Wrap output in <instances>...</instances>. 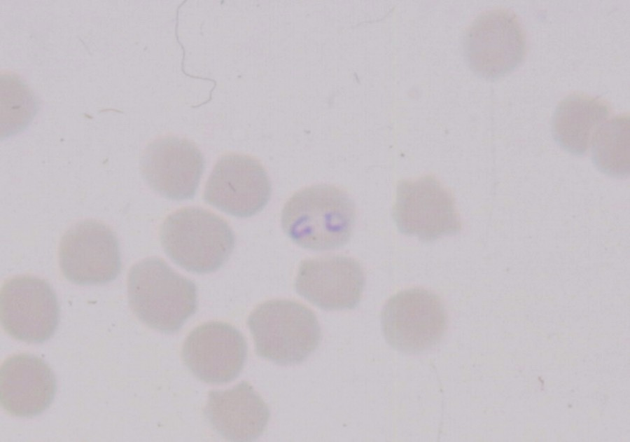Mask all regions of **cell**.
Listing matches in <instances>:
<instances>
[{"label": "cell", "instance_id": "cell-2", "mask_svg": "<svg viewBox=\"0 0 630 442\" xmlns=\"http://www.w3.org/2000/svg\"><path fill=\"white\" fill-rule=\"evenodd\" d=\"M355 220L352 199L342 189L326 184L307 187L293 195L281 219L282 228L292 241L314 251L346 244Z\"/></svg>", "mask_w": 630, "mask_h": 442}, {"label": "cell", "instance_id": "cell-3", "mask_svg": "<svg viewBox=\"0 0 630 442\" xmlns=\"http://www.w3.org/2000/svg\"><path fill=\"white\" fill-rule=\"evenodd\" d=\"M167 255L178 265L206 274L221 268L235 245L234 234L219 216L200 207H185L168 216L160 233Z\"/></svg>", "mask_w": 630, "mask_h": 442}, {"label": "cell", "instance_id": "cell-12", "mask_svg": "<svg viewBox=\"0 0 630 442\" xmlns=\"http://www.w3.org/2000/svg\"><path fill=\"white\" fill-rule=\"evenodd\" d=\"M183 361L200 380L227 383L241 371L247 356L242 333L230 324L209 322L194 329L183 346Z\"/></svg>", "mask_w": 630, "mask_h": 442}, {"label": "cell", "instance_id": "cell-8", "mask_svg": "<svg viewBox=\"0 0 630 442\" xmlns=\"http://www.w3.org/2000/svg\"><path fill=\"white\" fill-rule=\"evenodd\" d=\"M393 217L400 233L424 242L456 234L461 227L452 195L431 176L398 183Z\"/></svg>", "mask_w": 630, "mask_h": 442}, {"label": "cell", "instance_id": "cell-17", "mask_svg": "<svg viewBox=\"0 0 630 442\" xmlns=\"http://www.w3.org/2000/svg\"><path fill=\"white\" fill-rule=\"evenodd\" d=\"M629 116L620 115L603 123L594 133L592 160L603 174L615 178L629 174Z\"/></svg>", "mask_w": 630, "mask_h": 442}, {"label": "cell", "instance_id": "cell-4", "mask_svg": "<svg viewBox=\"0 0 630 442\" xmlns=\"http://www.w3.org/2000/svg\"><path fill=\"white\" fill-rule=\"evenodd\" d=\"M247 324L256 354L279 365L305 361L318 347L321 331L315 314L291 300H271L250 314Z\"/></svg>", "mask_w": 630, "mask_h": 442}, {"label": "cell", "instance_id": "cell-6", "mask_svg": "<svg viewBox=\"0 0 630 442\" xmlns=\"http://www.w3.org/2000/svg\"><path fill=\"white\" fill-rule=\"evenodd\" d=\"M470 69L493 80L514 70L526 53V39L512 11L494 9L479 15L469 26L463 43Z\"/></svg>", "mask_w": 630, "mask_h": 442}, {"label": "cell", "instance_id": "cell-11", "mask_svg": "<svg viewBox=\"0 0 630 442\" xmlns=\"http://www.w3.org/2000/svg\"><path fill=\"white\" fill-rule=\"evenodd\" d=\"M204 168L205 160L197 146L175 136L150 143L140 161L141 174L151 189L178 201L195 195Z\"/></svg>", "mask_w": 630, "mask_h": 442}, {"label": "cell", "instance_id": "cell-1", "mask_svg": "<svg viewBox=\"0 0 630 442\" xmlns=\"http://www.w3.org/2000/svg\"><path fill=\"white\" fill-rule=\"evenodd\" d=\"M127 293L136 317L166 334L178 332L197 308L195 284L158 257L145 258L131 268Z\"/></svg>", "mask_w": 630, "mask_h": 442}, {"label": "cell", "instance_id": "cell-9", "mask_svg": "<svg viewBox=\"0 0 630 442\" xmlns=\"http://www.w3.org/2000/svg\"><path fill=\"white\" fill-rule=\"evenodd\" d=\"M1 323L13 338L42 343L55 333L59 319L57 296L45 279L21 275L1 288Z\"/></svg>", "mask_w": 630, "mask_h": 442}, {"label": "cell", "instance_id": "cell-15", "mask_svg": "<svg viewBox=\"0 0 630 442\" xmlns=\"http://www.w3.org/2000/svg\"><path fill=\"white\" fill-rule=\"evenodd\" d=\"M212 427L226 440L255 441L267 425L270 413L261 396L247 382L226 390H213L204 408Z\"/></svg>", "mask_w": 630, "mask_h": 442}, {"label": "cell", "instance_id": "cell-16", "mask_svg": "<svg viewBox=\"0 0 630 442\" xmlns=\"http://www.w3.org/2000/svg\"><path fill=\"white\" fill-rule=\"evenodd\" d=\"M609 113V106L599 98L584 94L570 95L558 104L553 115L554 139L566 151L582 156Z\"/></svg>", "mask_w": 630, "mask_h": 442}, {"label": "cell", "instance_id": "cell-7", "mask_svg": "<svg viewBox=\"0 0 630 442\" xmlns=\"http://www.w3.org/2000/svg\"><path fill=\"white\" fill-rule=\"evenodd\" d=\"M61 271L69 281L79 285L111 282L120 272L118 240L106 224L83 220L71 226L59 247Z\"/></svg>", "mask_w": 630, "mask_h": 442}, {"label": "cell", "instance_id": "cell-10", "mask_svg": "<svg viewBox=\"0 0 630 442\" xmlns=\"http://www.w3.org/2000/svg\"><path fill=\"white\" fill-rule=\"evenodd\" d=\"M271 193L268 175L258 160L230 153L220 157L214 166L204 200L226 214L247 218L265 208Z\"/></svg>", "mask_w": 630, "mask_h": 442}, {"label": "cell", "instance_id": "cell-13", "mask_svg": "<svg viewBox=\"0 0 630 442\" xmlns=\"http://www.w3.org/2000/svg\"><path fill=\"white\" fill-rule=\"evenodd\" d=\"M364 286L360 263L343 255L303 261L295 282L300 296L325 310L354 309L361 299Z\"/></svg>", "mask_w": 630, "mask_h": 442}, {"label": "cell", "instance_id": "cell-5", "mask_svg": "<svg viewBox=\"0 0 630 442\" xmlns=\"http://www.w3.org/2000/svg\"><path fill=\"white\" fill-rule=\"evenodd\" d=\"M447 316L438 295L421 288L401 291L391 296L382 312V327L395 350L417 354L435 346L447 329Z\"/></svg>", "mask_w": 630, "mask_h": 442}, {"label": "cell", "instance_id": "cell-18", "mask_svg": "<svg viewBox=\"0 0 630 442\" xmlns=\"http://www.w3.org/2000/svg\"><path fill=\"white\" fill-rule=\"evenodd\" d=\"M33 94L16 76H1V136H9L23 129L35 113Z\"/></svg>", "mask_w": 630, "mask_h": 442}, {"label": "cell", "instance_id": "cell-14", "mask_svg": "<svg viewBox=\"0 0 630 442\" xmlns=\"http://www.w3.org/2000/svg\"><path fill=\"white\" fill-rule=\"evenodd\" d=\"M57 390L55 375L41 358L19 354L7 359L0 371V399L11 415L33 417L46 410Z\"/></svg>", "mask_w": 630, "mask_h": 442}]
</instances>
